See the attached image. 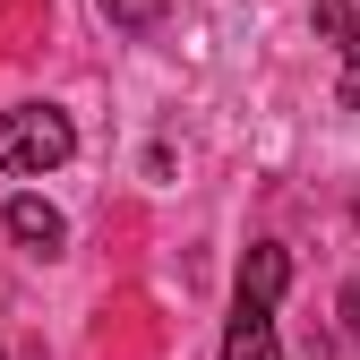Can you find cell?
<instances>
[{
  "label": "cell",
  "mask_w": 360,
  "mask_h": 360,
  "mask_svg": "<svg viewBox=\"0 0 360 360\" xmlns=\"http://www.w3.org/2000/svg\"><path fill=\"white\" fill-rule=\"evenodd\" d=\"M343 335H352V343H360V283H352V292H343Z\"/></svg>",
  "instance_id": "cell-6"
},
{
  "label": "cell",
  "mask_w": 360,
  "mask_h": 360,
  "mask_svg": "<svg viewBox=\"0 0 360 360\" xmlns=\"http://www.w3.org/2000/svg\"><path fill=\"white\" fill-rule=\"evenodd\" d=\"M0 223H9V240H26L34 257H52V249L69 240V214H60L52 198H26V189H18L9 206H0Z\"/></svg>",
  "instance_id": "cell-3"
},
{
  "label": "cell",
  "mask_w": 360,
  "mask_h": 360,
  "mask_svg": "<svg viewBox=\"0 0 360 360\" xmlns=\"http://www.w3.org/2000/svg\"><path fill=\"white\" fill-rule=\"evenodd\" d=\"M318 34L343 52V103L360 112V0H318Z\"/></svg>",
  "instance_id": "cell-4"
},
{
  "label": "cell",
  "mask_w": 360,
  "mask_h": 360,
  "mask_svg": "<svg viewBox=\"0 0 360 360\" xmlns=\"http://www.w3.org/2000/svg\"><path fill=\"white\" fill-rule=\"evenodd\" d=\"M0 360H9V352H0Z\"/></svg>",
  "instance_id": "cell-7"
},
{
  "label": "cell",
  "mask_w": 360,
  "mask_h": 360,
  "mask_svg": "<svg viewBox=\"0 0 360 360\" xmlns=\"http://www.w3.org/2000/svg\"><path fill=\"white\" fill-rule=\"evenodd\" d=\"M77 155V129L60 103H18V112H0V172L9 180H43V172H60Z\"/></svg>",
  "instance_id": "cell-2"
},
{
  "label": "cell",
  "mask_w": 360,
  "mask_h": 360,
  "mask_svg": "<svg viewBox=\"0 0 360 360\" xmlns=\"http://www.w3.org/2000/svg\"><path fill=\"white\" fill-rule=\"evenodd\" d=\"M292 283V249L283 240H257L240 266V300H232V326H223V360H283L275 343V300Z\"/></svg>",
  "instance_id": "cell-1"
},
{
  "label": "cell",
  "mask_w": 360,
  "mask_h": 360,
  "mask_svg": "<svg viewBox=\"0 0 360 360\" xmlns=\"http://www.w3.org/2000/svg\"><path fill=\"white\" fill-rule=\"evenodd\" d=\"M95 9H103L120 34H146V26H163V9H172V0H95Z\"/></svg>",
  "instance_id": "cell-5"
}]
</instances>
